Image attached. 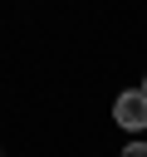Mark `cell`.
Listing matches in <instances>:
<instances>
[{"label": "cell", "instance_id": "1", "mask_svg": "<svg viewBox=\"0 0 147 157\" xmlns=\"http://www.w3.org/2000/svg\"><path fill=\"white\" fill-rule=\"evenodd\" d=\"M113 118H118V128L142 132V128H147V88H127V93H118Z\"/></svg>", "mask_w": 147, "mask_h": 157}, {"label": "cell", "instance_id": "2", "mask_svg": "<svg viewBox=\"0 0 147 157\" xmlns=\"http://www.w3.org/2000/svg\"><path fill=\"white\" fill-rule=\"evenodd\" d=\"M123 157H147V142H127V147H123Z\"/></svg>", "mask_w": 147, "mask_h": 157}, {"label": "cell", "instance_id": "3", "mask_svg": "<svg viewBox=\"0 0 147 157\" xmlns=\"http://www.w3.org/2000/svg\"><path fill=\"white\" fill-rule=\"evenodd\" d=\"M142 88H147V83H142Z\"/></svg>", "mask_w": 147, "mask_h": 157}]
</instances>
